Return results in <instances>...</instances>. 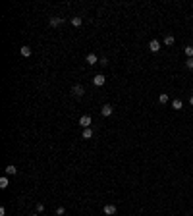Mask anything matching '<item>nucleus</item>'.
I'll return each instance as SVG.
<instances>
[{
	"mask_svg": "<svg viewBox=\"0 0 193 216\" xmlns=\"http://www.w3.org/2000/svg\"><path fill=\"white\" fill-rule=\"evenodd\" d=\"M72 95L77 96V99H79V96H83V95H85L83 85H73V87H72Z\"/></svg>",
	"mask_w": 193,
	"mask_h": 216,
	"instance_id": "1",
	"label": "nucleus"
},
{
	"mask_svg": "<svg viewBox=\"0 0 193 216\" xmlns=\"http://www.w3.org/2000/svg\"><path fill=\"white\" fill-rule=\"evenodd\" d=\"M116 205H104V208H103V212L104 214H106V216H114V214H116Z\"/></svg>",
	"mask_w": 193,
	"mask_h": 216,
	"instance_id": "2",
	"label": "nucleus"
},
{
	"mask_svg": "<svg viewBox=\"0 0 193 216\" xmlns=\"http://www.w3.org/2000/svg\"><path fill=\"white\" fill-rule=\"evenodd\" d=\"M79 126H83L85 129H87V127H91V116H89V114H83V116L79 118Z\"/></svg>",
	"mask_w": 193,
	"mask_h": 216,
	"instance_id": "3",
	"label": "nucleus"
},
{
	"mask_svg": "<svg viewBox=\"0 0 193 216\" xmlns=\"http://www.w3.org/2000/svg\"><path fill=\"white\" fill-rule=\"evenodd\" d=\"M85 60H87V64H89V66H93V64L100 62L99 58H96V54H95V52H89V54H87V58H85Z\"/></svg>",
	"mask_w": 193,
	"mask_h": 216,
	"instance_id": "4",
	"label": "nucleus"
},
{
	"mask_svg": "<svg viewBox=\"0 0 193 216\" xmlns=\"http://www.w3.org/2000/svg\"><path fill=\"white\" fill-rule=\"evenodd\" d=\"M149 50H151V52H158V50H160V43L153 39V41L149 43Z\"/></svg>",
	"mask_w": 193,
	"mask_h": 216,
	"instance_id": "5",
	"label": "nucleus"
},
{
	"mask_svg": "<svg viewBox=\"0 0 193 216\" xmlns=\"http://www.w3.org/2000/svg\"><path fill=\"white\" fill-rule=\"evenodd\" d=\"M4 172H6L8 176H16V174H17V168L14 166V164H8V166L4 168Z\"/></svg>",
	"mask_w": 193,
	"mask_h": 216,
	"instance_id": "6",
	"label": "nucleus"
},
{
	"mask_svg": "<svg viewBox=\"0 0 193 216\" xmlns=\"http://www.w3.org/2000/svg\"><path fill=\"white\" fill-rule=\"evenodd\" d=\"M100 114H103L104 118H108L110 114H112V106H110V104H104V106L100 108Z\"/></svg>",
	"mask_w": 193,
	"mask_h": 216,
	"instance_id": "7",
	"label": "nucleus"
},
{
	"mask_svg": "<svg viewBox=\"0 0 193 216\" xmlns=\"http://www.w3.org/2000/svg\"><path fill=\"white\" fill-rule=\"evenodd\" d=\"M93 83H95L96 87H103V85H104V75H100V73H99V75H95V77H93Z\"/></svg>",
	"mask_w": 193,
	"mask_h": 216,
	"instance_id": "8",
	"label": "nucleus"
},
{
	"mask_svg": "<svg viewBox=\"0 0 193 216\" xmlns=\"http://www.w3.org/2000/svg\"><path fill=\"white\" fill-rule=\"evenodd\" d=\"M172 108H174V110H182V108H183L182 99H174V100H172Z\"/></svg>",
	"mask_w": 193,
	"mask_h": 216,
	"instance_id": "9",
	"label": "nucleus"
},
{
	"mask_svg": "<svg viewBox=\"0 0 193 216\" xmlns=\"http://www.w3.org/2000/svg\"><path fill=\"white\" fill-rule=\"evenodd\" d=\"M72 25L73 27H81V25H83V20H81L79 16H73L72 17Z\"/></svg>",
	"mask_w": 193,
	"mask_h": 216,
	"instance_id": "10",
	"label": "nucleus"
},
{
	"mask_svg": "<svg viewBox=\"0 0 193 216\" xmlns=\"http://www.w3.org/2000/svg\"><path fill=\"white\" fill-rule=\"evenodd\" d=\"M62 23H64L62 17H50V25H52V27H58V25H62Z\"/></svg>",
	"mask_w": 193,
	"mask_h": 216,
	"instance_id": "11",
	"label": "nucleus"
},
{
	"mask_svg": "<svg viewBox=\"0 0 193 216\" xmlns=\"http://www.w3.org/2000/svg\"><path fill=\"white\" fill-rule=\"evenodd\" d=\"M20 52H21V56L29 58V56H31V47H21V48H20Z\"/></svg>",
	"mask_w": 193,
	"mask_h": 216,
	"instance_id": "12",
	"label": "nucleus"
},
{
	"mask_svg": "<svg viewBox=\"0 0 193 216\" xmlns=\"http://www.w3.org/2000/svg\"><path fill=\"white\" fill-rule=\"evenodd\" d=\"M164 44H166V47H172V44H174V37L172 35H166V37H164Z\"/></svg>",
	"mask_w": 193,
	"mask_h": 216,
	"instance_id": "13",
	"label": "nucleus"
},
{
	"mask_svg": "<svg viewBox=\"0 0 193 216\" xmlns=\"http://www.w3.org/2000/svg\"><path fill=\"white\" fill-rule=\"evenodd\" d=\"M91 137H93V129H91V127L83 129V139H91Z\"/></svg>",
	"mask_w": 193,
	"mask_h": 216,
	"instance_id": "14",
	"label": "nucleus"
},
{
	"mask_svg": "<svg viewBox=\"0 0 193 216\" xmlns=\"http://www.w3.org/2000/svg\"><path fill=\"white\" fill-rule=\"evenodd\" d=\"M158 102H160V104H166V102H168V95H166V93H160Z\"/></svg>",
	"mask_w": 193,
	"mask_h": 216,
	"instance_id": "15",
	"label": "nucleus"
},
{
	"mask_svg": "<svg viewBox=\"0 0 193 216\" xmlns=\"http://www.w3.org/2000/svg\"><path fill=\"white\" fill-rule=\"evenodd\" d=\"M8 183H10V181H8V178H6V176H4V178H0V187H2V189H6V187H8Z\"/></svg>",
	"mask_w": 193,
	"mask_h": 216,
	"instance_id": "16",
	"label": "nucleus"
},
{
	"mask_svg": "<svg viewBox=\"0 0 193 216\" xmlns=\"http://www.w3.org/2000/svg\"><path fill=\"white\" fill-rule=\"evenodd\" d=\"M185 56L187 58H193V47H185Z\"/></svg>",
	"mask_w": 193,
	"mask_h": 216,
	"instance_id": "17",
	"label": "nucleus"
},
{
	"mask_svg": "<svg viewBox=\"0 0 193 216\" xmlns=\"http://www.w3.org/2000/svg\"><path fill=\"white\" fill-rule=\"evenodd\" d=\"M64 212H66V208H64V206H58V208H56V216H62Z\"/></svg>",
	"mask_w": 193,
	"mask_h": 216,
	"instance_id": "18",
	"label": "nucleus"
},
{
	"mask_svg": "<svg viewBox=\"0 0 193 216\" xmlns=\"http://www.w3.org/2000/svg\"><path fill=\"white\" fill-rule=\"evenodd\" d=\"M44 210V205L43 203H37V212H43Z\"/></svg>",
	"mask_w": 193,
	"mask_h": 216,
	"instance_id": "19",
	"label": "nucleus"
},
{
	"mask_svg": "<svg viewBox=\"0 0 193 216\" xmlns=\"http://www.w3.org/2000/svg\"><path fill=\"white\" fill-rule=\"evenodd\" d=\"M187 68H189V70H193V58H187Z\"/></svg>",
	"mask_w": 193,
	"mask_h": 216,
	"instance_id": "20",
	"label": "nucleus"
},
{
	"mask_svg": "<svg viewBox=\"0 0 193 216\" xmlns=\"http://www.w3.org/2000/svg\"><path fill=\"white\" fill-rule=\"evenodd\" d=\"M189 104H191V106H193V95L189 96Z\"/></svg>",
	"mask_w": 193,
	"mask_h": 216,
	"instance_id": "21",
	"label": "nucleus"
},
{
	"mask_svg": "<svg viewBox=\"0 0 193 216\" xmlns=\"http://www.w3.org/2000/svg\"><path fill=\"white\" fill-rule=\"evenodd\" d=\"M31 216H39V214H31Z\"/></svg>",
	"mask_w": 193,
	"mask_h": 216,
	"instance_id": "22",
	"label": "nucleus"
}]
</instances>
